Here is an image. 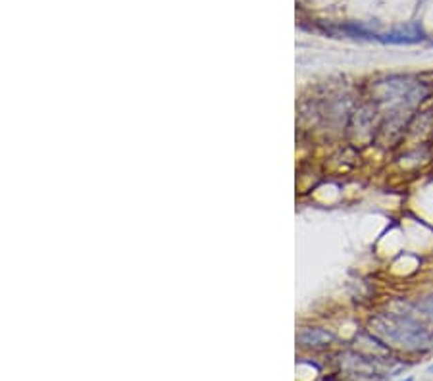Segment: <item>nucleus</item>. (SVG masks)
<instances>
[{
    "instance_id": "f257e3e1",
    "label": "nucleus",
    "mask_w": 433,
    "mask_h": 381,
    "mask_svg": "<svg viewBox=\"0 0 433 381\" xmlns=\"http://www.w3.org/2000/svg\"><path fill=\"white\" fill-rule=\"evenodd\" d=\"M370 333L380 337L385 345L403 349L407 353L433 351V326L425 318L414 314L389 312L370 322Z\"/></svg>"
},
{
    "instance_id": "f03ea898",
    "label": "nucleus",
    "mask_w": 433,
    "mask_h": 381,
    "mask_svg": "<svg viewBox=\"0 0 433 381\" xmlns=\"http://www.w3.org/2000/svg\"><path fill=\"white\" fill-rule=\"evenodd\" d=\"M376 41L383 43V45H416V43L427 41V35L420 24H408V26L398 27V29H393L387 33H378Z\"/></svg>"
},
{
    "instance_id": "7ed1b4c3",
    "label": "nucleus",
    "mask_w": 433,
    "mask_h": 381,
    "mask_svg": "<svg viewBox=\"0 0 433 381\" xmlns=\"http://www.w3.org/2000/svg\"><path fill=\"white\" fill-rule=\"evenodd\" d=\"M335 341V335L324 328H302L297 333V343L306 349H326Z\"/></svg>"
},
{
    "instance_id": "20e7f679",
    "label": "nucleus",
    "mask_w": 433,
    "mask_h": 381,
    "mask_svg": "<svg viewBox=\"0 0 433 381\" xmlns=\"http://www.w3.org/2000/svg\"><path fill=\"white\" fill-rule=\"evenodd\" d=\"M414 310L418 312L422 318L427 319V322L433 326V292L425 295V297H422L420 301L416 302Z\"/></svg>"
},
{
    "instance_id": "39448f33",
    "label": "nucleus",
    "mask_w": 433,
    "mask_h": 381,
    "mask_svg": "<svg viewBox=\"0 0 433 381\" xmlns=\"http://www.w3.org/2000/svg\"><path fill=\"white\" fill-rule=\"evenodd\" d=\"M400 381H414V378H407V380H400Z\"/></svg>"
},
{
    "instance_id": "423d86ee",
    "label": "nucleus",
    "mask_w": 433,
    "mask_h": 381,
    "mask_svg": "<svg viewBox=\"0 0 433 381\" xmlns=\"http://www.w3.org/2000/svg\"><path fill=\"white\" fill-rule=\"evenodd\" d=\"M430 372H433V366H430Z\"/></svg>"
},
{
    "instance_id": "0eeeda50",
    "label": "nucleus",
    "mask_w": 433,
    "mask_h": 381,
    "mask_svg": "<svg viewBox=\"0 0 433 381\" xmlns=\"http://www.w3.org/2000/svg\"><path fill=\"white\" fill-rule=\"evenodd\" d=\"M432 46H433V41H432Z\"/></svg>"
}]
</instances>
